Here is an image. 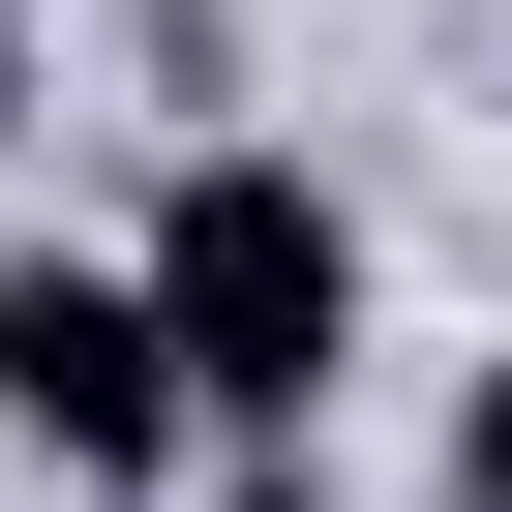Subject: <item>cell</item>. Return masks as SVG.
<instances>
[{"instance_id": "2", "label": "cell", "mask_w": 512, "mask_h": 512, "mask_svg": "<svg viewBox=\"0 0 512 512\" xmlns=\"http://www.w3.org/2000/svg\"><path fill=\"white\" fill-rule=\"evenodd\" d=\"M0 422H31L61 482H151V452H181V362H151V302L31 241V272H0Z\"/></svg>"}, {"instance_id": "1", "label": "cell", "mask_w": 512, "mask_h": 512, "mask_svg": "<svg viewBox=\"0 0 512 512\" xmlns=\"http://www.w3.org/2000/svg\"><path fill=\"white\" fill-rule=\"evenodd\" d=\"M121 302H151L181 422H272V452H302V422H332V362H362V241H332V181H302V151H211V181L151 211V272H121Z\"/></svg>"}, {"instance_id": "3", "label": "cell", "mask_w": 512, "mask_h": 512, "mask_svg": "<svg viewBox=\"0 0 512 512\" xmlns=\"http://www.w3.org/2000/svg\"><path fill=\"white\" fill-rule=\"evenodd\" d=\"M452 512H512V362H482V422H452Z\"/></svg>"}]
</instances>
